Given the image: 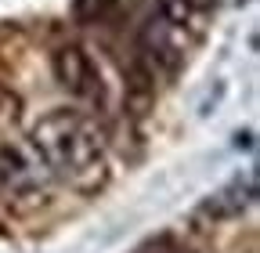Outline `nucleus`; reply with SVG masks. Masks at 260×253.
<instances>
[{"label": "nucleus", "instance_id": "obj_6", "mask_svg": "<svg viewBox=\"0 0 260 253\" xmlns=\"http://www.w3.org/2000/svg\"><path fill=\"white\" fill-rule=\"evenodd\" d=\"M134 253H191V246H188L184 239H177L174 232H159V235H152L148 242H141Z\"/></svg>", "mask_w": 260, "mask_h": 253}, {"label": "nucleus", "instance_id": "obj_7", "mask_svg": "<svg viewBox=\"0 0 260 253\" xmlns=\"http://www.w3.org/2000/svg\"><path fill=\"white\" fill-rule=\"evenodd\" d=\"M22 119V98L11 90V87H4L0 83V134L4 131H11V126Z\"/></svg>", "mask_w": 260, "mask_h": 253}, {"label": "nucleus", "instance_id": "obj_5", "mask_svg": "<svg viewBox=\"0 0 260 253\" xmlns=\"http://www.w3.org/2000/svg\"><path fill=\"white\" fill-rule=\"evenodd\" d=\"M155 22L162 25H170L177 29V33H191V25H195V0H155L152 11H148Z\"/></svg>", "mask_w": 260, "mask_h": 253}, {"label": "nucleus", "instance_id": "obj_4", "mask_svg": "<svg viewBox=\"0 0 260 253\" xmlns=\"http://www.w3.org/2000/svg\"><path fill=\"white\" fill-rule=\"evenodd\" d=\"M253 203H256V174L246 170L242 177H235L224 188H217V192L203 203V213L210 220H232V217H242Z\"/></svg>", "mask_w": 260, "mask_h": 253}, {"label": "nucleus", "instance_id": "obj_3", "mask_svg": "<svg viewBox=\"0 0 260 253\" xmlns=\"http://www.w3.org/2000/svg\"><path fill=\"white\" fill-rule=\"evenodd\" d=\"M51 73L61 90H69V98L102 109L105 105V76L98 69V61L80 47V44H61L51 54Z\"/></svg>", "mask_w": 260, "mask_h": 253}, {"label": "nucleus", "instance_id": "obj_1", "mask_svg": "<svg viewBox=\"0 0 260 253\" xmlns=\"http://www.w3.org/2000/svg\"><path fill=\"white\" fill-rule=\"evenodd\" d=\"M29 148L40 155V163L54 181L73 184L76 192L94 196L112 174L105 134L87 112L80 109H51L44 112L25 134Z\"/></svg>", "mask_w": 260, "mask_h": 253}, {"label": "nucleus", "instance_id": "obj_2", "mask_svg": "<svg viewBox=\"0 0 260 253\" xmlns=\"http://www.w3.org/2000/svg\"><path fill=\"white\" fill-rule=\"evenodd\" d=\"M51 174L29 141H0V196L18 206H40L51 192Z\"/></svg>", "mask_w": 260, "mask_h": 253}]
</instances>
